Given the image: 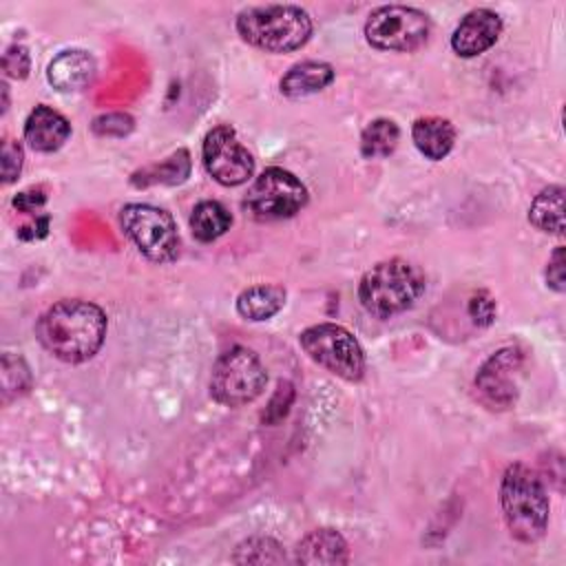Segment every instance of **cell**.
<instances>
[{
	"label": "cell",
	"instance_id": "cell-4",
	"mask_svg": "<svg viewBox=\"0 0 566 566\" xmlns=\"http://www.w3.org/2000/svg\"><path fill=\"white\" fill-rule=\"evenodd\" d=\"M239 35L268 53L301 49L312 35V18L296 4L248 7L237 15Z\"/></svg>",
	"mask_w": 566,
	"mask_h": 566
},
{
	"label": "cell",
	"instance_id": "cell-17",
	"mask_svg": "<svg viewBox=\"0 0 566 566\" xmlns=\"http://www.w3.org/2000/svg\"><path fill=\"white\" fill-rule=\"evenodd\" d=\"M411 139L427 159L440 161L451 153L455 144V128L444 117H418L411 126Z\"/></svg>",
	"mask_w": 566,
	"mask_h": 566
},
{
	"label": "cell",
	"instance_id": "cell-6",
	"mask_svg": "<svg viewBox=\"0 0 566 566\" xmlns=\"http://www.w3.org/2000/svg\"><path fill=\"white\" fill-rule=\"evenodd\" d=\"M303 352L329 374L356 382L365 374V354L358 340L343 325L318 323L301 332Z\"/></svg>",
	"mask_w": 566,
	"mask_h": 566
},
{
	"label": "cell",
	"instance_id": "cell-23",
	"mask_svg": "<svg viewBox=\"0 0 566 566\" xmlns=\"http://www.w3.org/2000/svg\"><path fill=\"white\" fill-rule=\"evenodd\" d=\"M495 298L486 290H475L467 301V314L475 327H489L495 318Z\"/></svg>",
	"mask_w": 566,
	"mask_h": 566
},
{
	"label": "cell",
	"instance_id": "cell-8",
	"mask_svg": "<svg viewBox=\"0 0 566 566\" xmlns=\"http://www.w3.org/2000/svg\"><path fill=\"white\" fill-rule=\"evenodd\" d=\"M431 20L427 13L405 4H382L365 22V38L374 49L409 53L427 42Z\"/></svg>",
	"mask_w": 566,
	"mask_h": 566
},
{
	"label": "cell",
	"instance_id": "cell-16",
	"mask_svg": "<svg viewBox=\"0 0 566 566\" xmlns=\"http://www.w3.org/2000/svg\"><path fill=\"white\" fill-rule=\"evenodd\" d=\"M332 82H334V69L327 62L303 60L287 69L279 86L285 97L298 99L327 88Z\"/></svg>",
	"mask_w": 566,
	"mask_h": 566
},
{
	"label": "cell",
	"instance_id": "cell-20",
	"mask_svg": "<svg viewBox=\"0 0 566 566\" xmlns=\"http://www.w3.org/2000/svg\"><path fill=\"white\" fill-rule=\"evenodd\" d=\"M232 226V214L228 212V208L214 199H206L199 201L192 208L190 214V230L192 237L201 243H210L214 239H219L221 234H226Z\"/></svg>",
	"mask_w": 566,
	"mask_h": 566
},
{
	"label": "cell",
	"instance_id": "cell-15",
	"mask_svg": "<svg viewBox=\"0 0 566 566\" xmlns=\"http://www.w3.org/2000/svg\"><path fill=\"white\" fill-rule=\"evenodd\" d=\"M296 564H347L349 551L345 537L334 528H316L310 531L298 544L294 553Z\"/></svg>",
	"mask_w": 566,
	"mask_h": 566
},
{
	"label": "cell",
	"instance_id": "cell-19",
	"mask_svg": "<svg viewBox=\"0 0 566 566\" xmlns=\"http://www.w3.org/2000/svg\"><path fill=\"white\" fill-rule=\"evenodd\" d=\"M528 221L548 234H564V186L544 188L528 208Z\"/></svg>",
	"mask_w": 566,
	"mask_h": 566
},
{
	"label": "cell",
	"instance_id": "cell-26",
	"mask_svg": "<svg viewBox=\"0 0 566 566\" xmlns=\"http://www.w3.org/2000/svg\"><path fill=\"white\" fill-rule=\"evenodd\" d=\"M2 69L9 77H15V80H24L29 75V69H31V57H29V51L22 46V44H13L4 51L2 55Z\"/></svg>",
	"mask_w": 566,
	"mask_h": 566
},
{
	"label": "cell",
	"instance_id": "cell-9",
	"mask_svg": "<svg viewBox=\"0 0 566 566\" xmlns=\"http://www.w3.org/2000/svg\"><path fill=\"white\" fill-rule=\"evenodd\" d=\"M307 203V188L285 168H265L248 188L245 210L259 221L290 219Z\"/></svg>",
	"mask_w": 566,
	"mask_h": 566
},
{
	"label": "cell",
	"instance_id": "cell-30",
	"mask_svg": "<svg viewBox=\"0 0 566 566\" xmlns=\"http://www.w3.org/2000/svg\"><path fill=\"white\" fill-rule=\"evenodd\" d=\"M49 232V214H40L35 217L31 223H24L18 230V237L24 241H33V239H42Z\"/></svg>",
	"mask_w": 566,
	"mask_h": 566
},
{
	"label": "cell",
	"instance_id": "cell-28",
	"mask_svg": "<svg viewBox=\"0 0 566 566\" xmlns=\"http://www.w3.org/2000/svg\"><path fill=\"white\" fill-rule=\"evenodd\" d=\"M133 128V117L124 113H108L93 119V130L97 135H126Z\"/></svg>",
	"mask_w": 566,
	"mask_h": 566
},
{
	"label": "cell",
	"instance_id": "cell-13",
	"mask_svg": "<svg viewBox=\"0 0 566 566\" xmlns=\"http://www.w3.org/2000/svg\"><path fill=\"white\" fill-rule=\"evenodd\" d=\"M97 66L91 53L82 49H66L57 53L46 69L49 84L60 93H75L95 80Z\"/></svg>",
	"mask_w": 566,
	"mask_h": 566
},
{
	"label": "cell",
	"instance_id": "cell-29",
	"mask_svg": "<svg viewBox=\"0 0 566 566\" xmlns=\"http://www.w3.org/2000/svg\"><path fill=\"white\" fill-rule=\"evenodd\" d=\"M46 203V190L42 186L27 188L13 197V206L24 214H38V210Z\"/></svg>",
	"mask_w": 566,
	"mask_h": 566
},
{
	"label": "cell",
	"instance_id": "cell-18",
	"mask_svg": "<svg viewBox=\"0 0 566 566\" xmlns=\"http://www.w3.org/2000/svg\"><path fill=\"white\" fill-rule=\"evenodd\" d=\"M285 305V287L276 283H259L245 287L237 296V312L245 321H265L272 318Z\"/></svg>",
	"mask_w": 566,
	"mask_h": 566
},
{
	"label": "cell",
	"instance_id": "cell-27",
	"mask_svg": "<svg viewBox=\"0 0 566 566\" xmlns=\"http://www.w3.org/2000/svg\"><path fill=\"white\" fill-rule=\"evenodd\" d=\"M564 270H566V250H564V245H557L546 265V285L559 294L566 290Z\"/></svg>",
	"mask_w": 566,
	"mask_h": 566
},
{
	"label": "cell",
	"instance_id": "cell-1",
	"mask_svg": "<svg viewBox=\"0 0 566 566\" xmlns=\"http://www.w3.org/2000/svg\"><path fill=\"white\" fill-rule=\"evenodd\" d=\"M35 336L57 360L77 365L99 352L106 336V314L91 301L62 298L38 318Z\"/></svg>",
	"mask_w": 566,
	"mask_h": 566
},
{
	"label": "cell",
	"instance_id": "cell-12",
	"mask_svg": "<svg viewBox=\"0 0 566 566\" xmlns=\"http://www.w3.org/2000/svg\"><path fill=\"white\" fill-rule=\"evenodd\" d=\"M502 33V18L493 9L469 11L451 35V49L460 57H475L489 51Z\"/></svg>",
	"mask_w": 566,
	"mask_h": 566
},
{
	"label": "cell",
	"instance_id": "cell-10",
	"mask_svg": "<svg viewBox=\"0 0 566 566\" xmlns=\"http://www.w3.org/2000/svg\"><path fill=\"white\" fill-rule=\"evenodd\" d=\"M201 157L208 175L221 186H241L254 172L250 150L237 139L234 128L228 124L214 126L206 135Z\"/></svg>",
	"mask_w": 566,
	"mask_h": 566
},
{
	"label": "cell",
	"instance_id": "cell-7",
	"mask_svg": "<svg viewBox=\"0 0 566 566\" xmlns=\"http://www.w3.org/2000/svg\"><path fill=\"white\" fill-rule=\"evenodd\" d=\"M119 226L137 250L153 263H170L179 254V234L172 217L150 203H126Z\"/></svg>",
	"mask_w": 566,
	"mask_h": 566
},
{
	"label": "cell",
	"instance_id": "cell-22",
	"mask_svg": "<svg viewBox=\"0 0 566 566\" xmlns=\"http://www.w3.org/2000/svg\"><path fill=\"white\" fill-rule=\"evenodd\" d=\"M285 559L281 544L272 537H250L241 542L232 555L237 564H281Z\"/></svg>",
	"mask_w": 566,
	"mask_h": 566
},
{
	"label": "cell",
	"instance_id": "cell-21",
	"mask_svg": "<svg viewBox=\"0 0 566 566\" xmlns=\"http://www.w3.org/2000/svg\"><path fill=\"white\" fill-rule=\"evenodd\" d=\"M400 139V128L394 119L378 117L369 122L360 133V155L365 159L389 157Z\"/></svg>",
	"mask_w": 566,
	"mask_h": 566
},
{
	"label": "cell",
	"instance_id": "cell-14",
	"mask_svg": "<svg viewBox=\"0 0 566 566\" xmlns=\"http://www.w3.org/2000/svg\"><path fill=\"white\" fill-rule=\"evenodd\" d=\"M71 135L69 119L46 104H38L24 122V139L38 153H53Z\"/></svg>",
	"mask_w": 566,
	"mask_h": 566
},
{
	"label": "cell",
	"instance_id": "cell-3",
	"mask_svg": "<svg viewBox=\"0 0 566 566\" xmlns=\"http://www.w3.org/2000/svg\"><path fill=\"white\" fill-rule=\"evenodd\" d=\"M424 292V274L407 259H387L371 265L358 283L360 305L376 318L407 312Z\"/></svg>",
	"mask_w": 566,
	"mask_h": 566
},
{
	"label": "cell",
	"instance_id": "cell-25",
	"mask_svg": "<svg viewBox=\"0 0 566 566\" xmlns=\"http://www.w3.org/2000/svg\"><path fill=\"white\" fill-rule=\"evenodd\" d=\"M22 159H24L22 146L15 139L4 137L2 142V181L4 184H11L18 179L22 170Z\"/></svg>",
	"mask_w": 566,
	"mask_h": 566
},
{
	"label": "cell",
	"instance_id": "cell-11",
	"mask_svg": "<svg viewBox=\"0 0 566 566\" xmlns=\"http://www.w3.org/2000/svg\"><path fill=\"white\" fill-rule=\"evenodd\" d=\"M524 354L520 347L497 349L475 376V387L484 402L495 409H506L517 398V374L522 369Z\"/></svg>",
	"mask_w": 566,
	"mask_h": 566
},
{
	"label": "cell",
	"instance_id": "cell-24",
	"mask_svg": "<svg viewBox=\"0 0 566 566\" xmlns=\"http://www.w3.org/2000/svg\"><path fill=\"white\" fill-rule=\"evenodd\" d=\"M292 400H294V387H292V382L281 380V382L276 385V391H274L272 400L268 402V407H265V411H263V422L276 424L281 418H285V413L290 411Z\"/></svg>",
	"mask_w": 566,
	"mask_h": 566
},
{
	"label": "cell",
	"instance_id": "cell-2",
	"mask_svg": "<svg viewBox=\"0 0 566 566\" xmlns=\"http://www.w3.org/2000/svg\"><path fill=\"white\" fill-rule=\"evenodd\" d=\"M500 506L511 535L533 544L544 537L548 526V493L537 471L524 462L506 467L500 484Z\"/></svg>",
	"mask_w": 566,
	"mask_h": 566
},
{
	"label": "cell",
	"instance_id": "cell-5",
	"mask_svg": "<svg viewBox=\"0 0 566 566\" xmlns=\"http://www.w3.org/2000/svg\"><path fill=\"white\" fill-rule=\"evenodd\" d=\"M268 374L259 356L243 345H234L217 358L210 376V394L226 407H241L259 398Z\"/></svg>",
	"mask_w": 566,
	"mask_h": 566
}]
</instances>
